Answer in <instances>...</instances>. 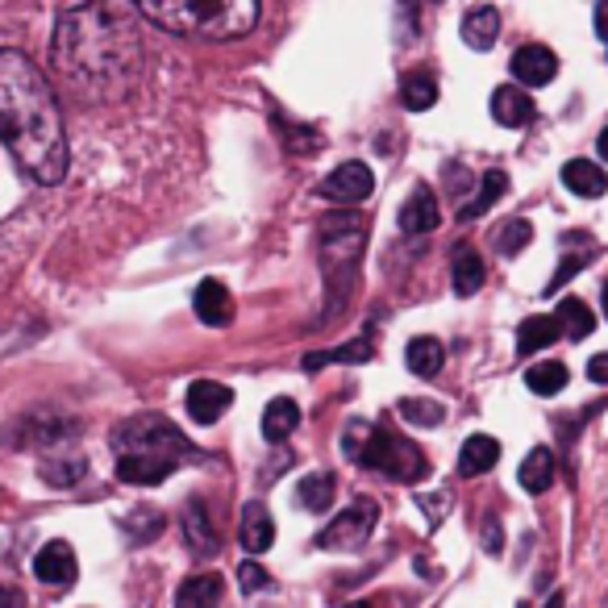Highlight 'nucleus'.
I'll return each mask as SVG.
<instances>
[{"label": "nucleus", "mask_w": 608, "mask_h": 608, "mask_svg": "<svg viewBox=\"0 0 608 608\" xmlns=\"http://www.w3.org/2000/svg\"><path fill=\"white\" fill-rule=\"evenodd\" d=\"M596 33L608 38V0H600V9H596Z\"/></svg>", "instance_id": "obj_37"}, {"label": "nucleus", "mask_w": 608, "mask_h": 608, "mask_svg": "<svg viewBox=\"0 0 608 608\" xmlns=\"http://www.w3.org/2000/svg\"><path fill=\"white\" fill-rule=\"evenodd\" d=\"M555 321H559V334L571 337V342H579V337H588L596 330L592 308L579 301V296H567V301L555 308Z\"/></svg>", "instance_id": "obj_24"}, {"label": "nucleus", "mask_w": 608, "mask_h": 608, "mask_svg": "<svg viewBox=\"0 0 608 608\" xmlns=\"http://www.w3.org/2000/svg\"><path fill=\"white\" fill-rule=\"evenodd\" d=\"M588 258H592V251H588V255H567L559 263V272L550 275V284H546V292H559L562 284H567V280H571V275L579 272V267H584V263H588Z\"/></svg>", "instance_id": "obj_35"}, {"label": "nucleus", "mask_w": 608, "mask_h": 608, "mask_svg": "<svg viewBox=\"0 0 608 608\" xmlns=\"http://www.w3.org/2000/svg\"><path fill=\"white\" fill-rule=\"evenodd\" d=\"M492 117H497V126H504V129H521L538 117V109H533V100H529L526 88L500 84L497 92H492Z\"/></svg>", "instance_id": "obj_14"}, {"label": "nucleus", "mask_w": 608, "mask_h": 608, "mask_svg": "<svg viewBox=\"0 0 608 608\" xmlns=\"http://www.w3.org/2000/svg\"><path fill=\"white\" fill-rule=\"evenodd\" d=\"M517 480H521V488L526 492H533V497H542L546 488L555 483V454L546 447H533L526 454V463H521V471H517Z\"/></svg>", "instance_id": "obj_21"}, {"label": "nucleus", "mask_w": 608, "mask_h": 608, "mask_svg": "<svg viewBox=\"0 0 608 608\" xmlns=\"http://www.w3.org/2000/svg\"><path fill=\"white\" fill-rule=\"evenodd\" d=\"M184 538H188V550L196 559H213L217 555V529H213V517H208L205 500H188L184 509Z\"/></svg>", "instance_id": "obj_16"}, {"label": "nucleus", "mask_w": 608, "mask_h": 608, "mask_svg": "<svg viewBox=\"0 0 608 608\" xmlns=\"http://www.w3.org/2000/svg\"><path fill=\"white\" fill-rule=\"evenodd\" d=\"M500 463V442L497 438H488V433H471L463 442V454H459V475H483V471H492Z\"/></svg>", "instance_id": "obj_19"}, {"label": "nucleus", "mask_w": 608, "mask_h": 608, "mask_svg": "<svg viewBox=\"0 0 608 608\" xmlns=\"http://www.w3.org/2000/svg\"><path fill=\"white\" fill-rule=\"evenodd\" d=\"M596 150H600V159L608 163V126L600 129V138H596Z\"/></svg>", "instance_id": "obj_39"}, {"label": "nucleus", "mask_w": 608, "mask_h": 608, "mask_svg": "<svg viewBox=\"0 0 608 608\" xmlns=\"http://www.w3.org/2000/svg\"><path fill=\"white\" fill-rule=\"evenodd\" d=\"M500 33V13L492 4H471L463 17V42L471 50H492Z\"/></svg>", "instance_id": "obj_17"}, {"label": "nucleus", "mask_w": 608, "mask_h": 608, "mask_svg": "<svg viewBox=\"0 0 608 608\" xmlns=\"http://www.w3.org/2000/svg\"><path fill=\"white\" fill-rule=\"evenodd\" d=\"M380 521V509H375V500L371 497H359L351 509H342L330 521V526L317 533V546L321 550H359V546L371 538V529Z\"/></svg>", "instance_id": "obj_7"}, {"label": "nucleus", "mask_w": 608, "mask_h": 608, "mask_svg": "<svg viewBox=\"0 0 608 608\" xmlns=\"http://www.w3.org/2000/svg\"><path fill=\"white\" fill-rule=\"evenodd\" d=\"M342 454L354 459L359 467H367V471L392 475V480H401V483H421L430 475V463H425V454H421L413 442H404V438H396L392 430L371 425V421H351V425H346V433H342Z\"/></svg>", "instance_id": "obj_5"}, {"label": "nucleus", "mask_w": 608, "mask_h": 608, "mask_svg": "<svg viewBox=\"0 0 608 608\" xmlns=\"http://www.w3.org/2000/svg\"><path fill=\"white\" fill-rule=\"evenodd\" d=\"M450 275H454V292L459 296H475L483 288V258L475 246H459L450 258Z\"/></svg>", "instance_id": "obj_20"}, {"label": "nucleus", "mask_w": 608, "mask_h": 608, "mask_svg": "<svg viewBox=\"0 0 608 608\" xmlns=\"http://www.w3.org/2000/svg\"><path fill=\"white\" fill-rule=\"evenodd\" d=\"M0 605H21V592H13V588H0Z\"/></svg>", "instance_id": "obj_38"}, {"label": "nucleus", "mask_w": 608, "mask_h": 608, "mask_svg": "<svg viewBox=\"0 0 608 608\" xmlns=\"http://www.w3.org/2000/svg\"><path fill=\"white\" fill-rule=\"evenodd\" d=\"M401 100H404V109H413V112H425L433 109V100H438V84H433L430 71H404L401 76Z\"/></svg>", "instance_id": "obj_26"}, {"label": "nucleus", "mask_w": 608, "mask_h": 608, "mask_svg": "<svg viewBox=\"0 0 608 608\" xmlns=\"http://www.w3.org/2000/svg\"><path fill=\"white\" fill-rule=\"evenodd\" d=\"M33 576L47 588H67L76 579V550L67 542H47L33 555Z\"/></svg>", "instance_id": "obj_11"}, {"label": "nucleus", "mask_w": 608, "mask_h": 608, "mask_svg": "<svg viewBox=\"0 0 608 608\" xmlns=\"http://www.w3.org/2000/svg\"><path fill=\"white\" fill-rule=\"evenodd\" d=\"M442 213H438V196L430 193V184H413V193L404 196V208H401V229L404 234H430L438 229Z\"/></svg>", "instance_id": "obj_12"}, {"label": "nucleus", "mask_w": 608, "mask_h": 608, "mask_svg": "<svg viewBox=\"0 0 608 608\" xmlns=\"http://www.w3.org/2000/svg\"><path fill=\"white\" fill-rule=\"evenodd\" d=\"M442 342L438 337H413L409 346H404V363H409V371L413 375H421V380H433L438 371H442Z\"/></svg>", "instance_id": "obj_22"}, {"label": "nucleus", "mask_w": 608, "mask_h": 608, "mask_svg": "<svg viewBox=\"0 0 608 608\" xmlns=\"http://www.w3.org/2000/svg\"><path fill=\"white\" fill-rule=\"evenodd\" d=\"M605 42H608V38H605Z\"/></svg>", "instance_id": "obj_41"}, {"label": "nucleus", "mask_w": 608, "mask_h": 608, "mask_svg": "<svg viewBox=\"0 0 608 608\" xmlns=\"http://www.w3.org/2000/svg\"><path fill=\"white\" fill-rule=\"evenodd\" d=\"M526 388L533 396H559L567 388V367L562 363H538V367L526 371Z\"/></svg>", "instance_id": "obj_30"}, {"label": "nucleus", "mask_w": 608, "mask_h": 608, "mask_svg": "<svg viewBox=\"0 0 608 608\" xmlns=\"http://www.w3.org/2000/svg\"><path fill=\"white\" fill-rule=\"evenodd\" d=\"M296 425H301V409H296V401H288V396H280V401H272L263 409V438H267V442H284Z\"/></svg>", "instance_id": "obj_25"}, {"label": "nucleus", "mask_w": 608, "mask_h": 608, "mask_svg": "<svg viewBox=\"0 0 608 608\" xmlns=\"http://www.w3.org/2000/svg\"><path fill=\"white\" fill-rule=\"evenodd\" d=\"M529 242H533V225L526 217H512L497 229V251L500 255H521Z\"/></svg>", "instance_id": "obj_32"}, {"label": "nucleus", "mask_w": 608, "mask_h": 608, "mask_svg": "<svg viewBox=\"0 0 608 608\" xmlns=\"http://www.w3.org/2000/svg\"><path fill=\"white\" fill-rule=\"evenodd\" d=\"M238 538H242V550H246V555H267V550H272L275 521H272V512H267V504H263V500H251V504L242 509Z\"/></svg>", "instance_id": "obj_15"}, {"label": "nucleus", "mask_w": 608, "mask_h": 608, "mask_svg": "<svg viewBox=\"0 0 608 608\" xmlns=\"http://www.w3.org/2000/svg\"><path fill=\"white\" fill-rule=\"evenodd\" d=\"M359 255H363V222H359L354 213L325 217V222H321V263H325L330 284H337L342 272L351 275Z\"/></svg>", "instance_id": "obj_6"}, {"label": "nucleus", "mask_w": 608, "mask_h": 608, "mask_svg": "<svg viewBox=\"0 0 608 608\" xmlns=\"http://www.w3.org/2000/svg\"><path fill=\"white\" fill-rule=\"evenodd\" d=\"M588 375H592L596 384H608V354H592L588 359Z\"/></svg>", "instance_id": "obj_36"}, {"label": "nucleus", "mask_w": 608, "mask_h": 608, "mask_svg": "<svg viewBox=\"0 0 608 608\" xmlns=\"http://www.w3.org/2000/svg\"><path fill=\"white\" fill-rule=\"evenodd\" d=\"M512 76L521 88H546V84L559 76V55L555 50L538 47V42H529L512 55Z\"/></svg>", "instance_id": "obj_9"}, {"label": "nucleus", "mask_w": 608, "mask_h": 608, "mask_svg": "<svg viewBox=\"0 0 608 608\" xmlns=\"http://www.w3.org/2000/svg\"><path fill=\"white\" fill-rule=\"evenodd\" d=\"M50 59L80 97L117 100L126 97L143 71V38L134 17L121 13L117 4L88 0L59 21Z\"/></svg>", "instance_id": "obj_1"}, {"label": "nucleus", "mask_w": 608, "mask_h": 608, "mask_svg": "<svg viewBox=\"0 0 608 608\" xmlns=\"http://www.w3.org/2000/svg\"><path fill=\"white\" fill-rule=\"evenodd\" d=\"M371 342H354V346H337V351H313L304 354V371H321L325 363H367Z\"/></svg>", "instance_id": "obj_31"}, {"label": "nucleus", "mask_w": 608, "mask_h": 608, "mask_svg": "<svg viewBox=\"0 0 608 608\" xmlns=\"http://www.w3.org/2000/svg\"><path fill=\"white\" fill-rule=\"evenodd\" d=\"M229 404H234V392L225 384H217V380H196V384L188 388V396H184V409H188V416H193L196 425L222 421V413Z\"/></svg>", "instance_id": "obj_10"}, {"label": "nucleus", "mask_w": 608, "mask_h": 608, "mask_svg": "<svg viewBox=\"0 0 608 608\" xmlns=\"http://www.w3.org/2000/svg\"><path fill=\"white\" fill-rule=\"evenodd\" d=\"M112 454H117V475L121 483H138V488H159L171 471H176L193 447L188 438L167 421V416L143 413L129 416L112 430Z\"/></svg>", "instance_id": "obj_3"}, {"label": "nucleus", "mask_w": 608, "mask_h": 608, "mask_svg": "<svg viewBox=\"0 0 608 608\" xmlns=\"http://www.w3.org/2000/svg\"><path fill=\"white\" fill-rule=\"evenodd\" d=\"M334 475H325V471H317V475H304L301 483H296V504H301L304 512H325L330 504H334Z\"/></svg>", "instance_id": "obj_27"}, {"label": "nucleus", "mask_w": 608, "mask_h": 608, "mask_svg": "<svg viewBox=\"0 0 608 608\" xmlns=\"http://www.w3.org/2000/svg\"><path fill=\"white\" fill-rule=\"evenodd\" d=\"M605 317H608V284H605Z\"/></svg>", "instance_id": "obj_40"}, {"label": "nucleus", "mask_w": 608, "mask_h": 608, "mask_svg": "<svg viewBox=\"0 0 608 608\" xmlns=\"http://www.w3.org/2000/svg\"><path fill=\"white\" fill-rule=\"evenodd\" d=\"M562 188L571 196H584V200H596V196L608 193V176L588 159H571L562 167Z\"/></svg>", "instance_id": "obj_18"}, {"label": "nucleus", "mask_w": 608, "mask_h": 608, "mask_svg": "<svg viewBox=\"0 0 608 608\" xmlns=\"http://www.w3.org/2000/svg\"><path fill=\"white\" fill-rule=\"evenodd\" d=\"M559 321L546 317V313H538V317H526L521 321V330H517V351L521 354H538L546 351L550 342H559Z\"/></svg>", "instance_id": "obj_23"}, {"label": "nucleus", "mask_w": 608, "mask_h": 608, "mask_svg": "<svg viewBox=\"0 0 608 608\" xmlns=\"http://www.w3.org/2000/svg\"><path fill=\"white\" fill-rule=\"evenodd\" d=\"M401 416L409 425H425V430H433V425H442L447 409L433 401H401Z\"/></svg>", "instance_id": "obj_33"}, {"label": "nucleus", "mask_w": 608, "mask_h": 608, "mask_svg": "<svg viewBox=\"0 0 608 608\" xmlns=\"http://www.w3.org/2000/svg\"><path fill=\"white\" fill-rule=\"evenodd\" d=\"M193 308H196V317L205 321V325H213V330H225V325L234 321V296H229V288H225L222 280H200V288H196L193 296Z\"/></svg>", "instance_id": "obj_13"}, {"label": "nucleus", "mask_w": 608, "mask_h": 608, "mask_svg": "<svg viewBox=\"0 0 608 608\" xmlns=\"http://www.w3.org/2000/svg\"><path fill=\"white\" fill-rule=\"evenodd\" d=\"M238 584H242V592H263V588H272V579H267V571H263L258 562H242Z\"/></svg>", "instance_id": "obj_34"}, {"label": "nucleus", "mask_w": 608, "mask_h": 608, "mask_svg": "<svg viewBox=\"0 0 608 608\" xmlns=\"http://www.w3.org/2000/svg\"><path fill=\"white\" fill-rule=\"evenodd\" d=\"M225 592V584L222 576H193L184 588L176 592V605L184 608H196V605H213V600H222Z\"/></svg>", "instance_id": "obj_29"}, {"label": "nucleus", "mask_w": 608, "mask_h": 608, "mask_svg": "<svg viewBox=\"0 0 608 608\" xmlns=\"http://www.w3.org/2000/svg\"><path fill=\"white\" fill-rule=\"evenodd\" d=\"M0 138L38 184L67 176V129L47 76L21 55L0 50Z\"/></svg>", "instance_id": "obj_2"}, {"label": "nucleus", "mask_w": 608, "mask_h": 608, "mask_svg": "<svg viewBox=\"0 0 608 608\" xmlns=\"http://www.w3.org/2000/svg\"><path fill=\"white\" fill-rule=\"evenodd\" d=\"M504 188H509L504 171H488V176H483V184H480V193H475L463 208H459V217H463V222H475V217H483V213H488V208H492L500 196H504Z\"/></svg>", "instance_id": "obj_28"}, {"label": "nucleus", "mask_w": 608, "mask_h": 608, "mask_svg": "<svg viewBox=\"0 0 608 608\" xmlns=\"http://www.w3.org/2000/svg\"><path fill=\"white\" fill-rule=\"evenodd\" d=\"M325 200H342V205H359V200H367L375 193V176H371L367 163H342L334 167L325 184L317 188Z\"/></svg>", "instance_id": "obj_8"}, {"label": "nucleus", "mask_w": 608, "mask_h": 608, "mask_svg": "<svg viewBox=\"0 0 608 608\" xmlns=\"http://www.w3.org/2000/svg\"><path fill=\"white\" fill-rule=\"evenodd\" d=\"M134 4L159 30L200 42L242 38L258 21V0H134Z\"/></svg>", "instance_id": "obj_4"}]
</instances>
